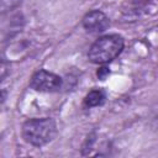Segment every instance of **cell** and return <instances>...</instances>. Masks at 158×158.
I'll return each instance as SVG.
<instances>
[{
	"mask_svg": "<svg viewBox=\"0 0 158 158\" xmlns=\"http://www.w3.org/2000/svg\"><path fill=\"white\" fill-rule=\"evenodd\" d=\"M57 123L51 117L30 118L23 122L21 128V136L25 142L35 147H42L57 136Z\"/></svg>",
	"mask_w": 158,
	"mask_h": 158,
	"instance_id": "1",
	"label": "cell"
},
{
	"mask_svg": "<svg viewBox=\"0 0 158 158\" xmlns=\"http://www.w3.org/2000/svg\"><path fill=\"white\" fill-rule=\"evenodd\" d=\"M125 47L123 38L117 33L99 37L90 47L88 58L94 64H106L117 58Z\"/></svg>",
	"mask_w": 158,
	"mask_h": 158,
	"instance_id": "2",
	"label": "cell"
},
{
	"mask_svg": "<svg viewBox=\"0 0 158 158\" xmlns=\"http://www.w3.org/2000/svg\"><path fill=\"white\" fill-rule=\"evenodd\" d=\"M62 85H63V80L59 75L44 69H40L35 72L30 79V86L33 90L41 91V93L59 91Z\"/></svg>",
	"mask_w": 158,
	"mask_h": 158,
	"instance_id": "3",
	"label": "cell"
},
{
	"mask_svg": "<svg viewBox=\"0 0 158 158\" xmlns=\"http://www.w3.org/2000/svg\"><path fill=\"white\" fill-rule=\"evenodd\" d=\"M81 25L89 33H101L110 26V20L102 11L91 10L84 15Z\"/></svg>",
	"mask_w": 158,
	"mask_h": 158,
	"instance_id": "4",
	"label": "cell"
},
{
	"mask_svg": "<svg viewBox=\"0 0 158 158\" xmlns=\"http://www.w3.org/2000/svg\"><path fill=\"white\" fill-rule=\"evenodd\" d=\"M106 100V93L102 89H93L90 90L84 98V106L85 107H96L101 106Z\"/></svg>",
	"mask_w": 158,
	"mask_h": 158,
	"instance_id": "5",
	"label": "cell"
},
{
	"mask_svg": "<svg viewBox=\"0 0 158 158\" xmlns=\"http://www.w3.org/2000/svg\"><path fill=\"white\" fill-rule=\"evenodd\" d=\"M22 0H1V14L5 15L6 12H11L20 6Z\"/></svg>",
	"mask_w": 158,
	"mask_h": 158,
	"instance_id": "6",
	"label": "cell"
},
{
	"mask_svg": "<svg viewBox=\"0 0 158 158\" xmlns=\"http://www.w3.org/2000/svg\"><path fill=\"white\" fill-rule=\"evenodd\" d=\"M149 123L152 127L158 128V99L153 102L149 110Z\"/></svg>",
	"mask_w": 158,
	"mask_h": 158,
	"instance_id": "7",
	"label": "cell"
},
{
	"mask_svg": "<svg viewBox=\"0 0 158 158\" xmlns=\"http://www.w3.org/2000/svg\"><path fill=\"white\" fill-rule=\"evenodd\" d=\"M109 74H110V69H109L107 67H105V65L100 67V68L96 70V77H98L100 80H105Z\"/></svg>",
	"mask_w": 158,
	"mask_h": 158,
	"instance_id": "8",
	"label": "cell"
}]
</instances>
